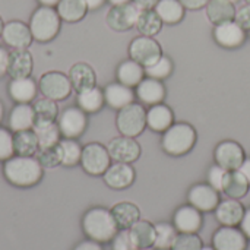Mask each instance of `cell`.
<instances>
[{
    "instance_id": "6da1fadb",
    "label": "cell",
    "mask_w": 250,
    "mask_h": 250,
    "mask_svg": "<svg viewBox=\"0 0 250 250\" xmlns=\"http://www.w3.org/2000/svg\"><path fill=\"white\" fill-rule=\"evenodd\" d=\"M42 166L34 157L16 155L4 161V179L16 188H31L42 179Z\"/></svg>"
},
{
    "instance_id": "7a4b0ae2",
    "label": "cell",
    "mask_w": 250,
    "mask_h": 250,
    "mask_svg": "<svg viewBox=\"0 0 250 250\" xmlns=\"http://www.w3.org/2000/svg\"><path fill=\"white\" fill-rule=\"evenodd\" d=\"M82 230L88 239L98 243H107L117 234L119 226L111 211L105 208H91L82 218Z\"/></svg>"
},
{
    "instance_id": "3957f363",
    "label": "cell",
    "mask_w": 250,
    "mask_h": 250,
    "mask_svg": "<svg viewBox=\"0 0 250 250\" xmlns=\"http://www.w3.org/2000/svg\"><path fill=\"white\" fill-rule=\"evenodd\" d=\"M62 18L57 13V9L48 6H40L34 10L29 19V29L35 41L48 42L54 40L60 31Z\"/></svg>"
},
{
    "instance_id": "277c9868",
    "label": "cell",
    "mask_w": 250,
    "mask_h": 250,
    "mask_svg": "<svg viewBox=\"0 0 250 250\" xmlns=\"http://www.w3.org/2000/svg\"><path fill=\"white\" fill-rule=\"evenodd\" d=\"M196 142V132L188 123L171 125L163 136V149L173 157H180L188 154Z\"/></svg>"
},
{
    "instance_id": "5b68a950",
    "label": "cell",
    "mask_w": 250,
    "mask_h": 250,
    "mask_svg": "<svg viewBox=\"0 0 250 250\" xmlns=\"http://www.w3.org/2000/svg\"><path fill=\"white\" fill-rule=\"evenodd\" d=\"M116 125L123 136L135 138L141 135L146 126V113L141 104L132 103L117 113Z\"/></svg>"
},
{
    "instance_id": "8992f818",
    "label": "cell",
    "mask_w": 250,
    "mask_h": 250,
    "mask_svg": "<svg viewBox=\"0 0 250 250\" xmlns=\"http://www.w3.org/2000/svg\"><path fill=\"white\" fill-rule=\"evenodd\" d=\"M110 161L111 157L108 154V149L98 142L88 144L82 148L81 164L82 168L91 176H103L110 167Z\"/></svg>"
},
{
    "instance_id": "52a82bcc",
    "label": "cell",
    "mask_w": 250,
    "mask_h": 250,
    "mask_svg": "<svg viewBox=\"0 0 250 250\" xmlns=\"http://www.w3.org/2000/svg\"><path fill=\"white\" fill-rule=\"evenodd\" d=\"M40 91L45 98L54 100V101H62L66 100L73 86L70 83V79L67 75L62 72H47L41 76L40 79Z\"/></svg>"
},
{
    "instance_id": "ba28073f",
    "label": "cell",
    "mask_w": 250,
    "mask_h": 250,
    "mask_svg": "<svg viewBox=\"0 0 250 250\" xmlns=\"http://www.w3.org/2000/svg\"><path fill=\"white\" fill-rule=\"evenodd\" d=\"M130 59L142 64L144 67L154 64L163 56L161 45L151 37H138L129 45Z\"/></svg>"
},
{
    "instance_id": "9c48e42d",
    "label": "cell",
    "mask_w": 250,
    "mask_h": 250,
    "mask_svg": "<svg viewBox=\"0 0 250 250\" xmlns=\"http://www.w3.org/2000/svg\"><path fill=\"white\" fill-rule=\"evenodd\" d=\"M141 7L135 3H125L119 6H113L107 13V25L114 31H127L136 26L138 18L141 15Z\"/></svg>"
},
{
    "instance_id": "30bf717a",
    "label": "cell",
    "mask_w": 250,
    "mask_h": 250,
    "mask_svg": "<svg viewBox=\"0 0 250 250\" xmlns=\"http://www.w3.org/2000/svg\"><path fill=\"white\" fill-rule=\"evenodd\" d=\"M86 114L79 107L66 108L59 119V129L64 138L75 139L79 138L86 129Z\"/></svg>"
},
{
    "instance_id": "8fae6325",
    "label": "cell",
    "mask_w": 250,
    "mask_h": 250,
    "mask_svg": "<svg viewBox=\"0 0 250 250\" xmlns=\"http://www.w3.org/2000/svg\"><path fill=\"white\" fill-rule=\"evenodd\" d=\"M108 154L111 157V160H114L116 163H133L139 158L141 155V146L139 144L129 136H119L110 141L108 146Z\"/></svg>"
},
{
    "instance_id": "7c38bea8",
    "label": "cell",
    "mask_w": 250,
    "mask_h": 250,
    "mask_svg": "<svg viewBox=\"0 0 250 250\" xmlns=\"http://www.w3.org/2000/svg\"><path fill=\"white\" fill-rule=\"evenodd\" d=\"M214 157H215V163L220 167H223L227 171H233V170H239V167L245 161V151L237 142L226 141L215 148Z\"/></svg>"
},
{
    "instance_id": "4fadbf2b",
    "label": "cell",
    "mask_w": 250,
    "mask_h": 250,
    "mask_svg": "<svg viewBox=\"0 0 250 250\" xmlns=\"http://www.w3.org/2000/svg\"><path fill=\"white\" fill-rule=\"evenodd\" d=\"M212 248L215 250H246L248 237L236 227H221L212 236Z\"/></svg>"
},
{
    "instance_id": "5bb4252c",
    "label": "cell",
    "mask_w": 250,
    "mask_h": 250,
    "mask_svg": "<svg viewBox=\"0 0 250 250\" xmlns=\"http://www.w3.org/2000/svg\"><path fill=\"white\" fill-rule=\"evenodd\" d=\"M188 201L201 212H211L220 204L218 192L211 185H195L188 195Z\"/></svg>"
},
{
    "instance_id": "9a60e30c",
    "label": "cell",
    "mask_w": 250,
    "mask_h": 250,
    "mask_svg": "<svg viewBox=\"0 0 250 250\" xmlns=\"http://www.w3.org/2000/svg\"><path fill=\"white\" fill-rule=\"evenodd\" d=\"M1 38L12 48H28L34 40L29 25L21 21H10L4 23Z\"/></svg>"
},
{
    "instance_id": "2e32d148",
    "label": "cell",
    "mask_w": 250,
    "mask_h": 250,
    "mask_svg": "<svg viewBox=\"0 0 250 250\" xmlns=\"http://www.w3.org/2000/svg\"><path fill=\"white\" fill-rule=\"evenodd\" d=\"M214 38L224 48H236L245 42L246 34L236 21H229L215 26Z\"/></svg>"
},
{
    "instance_id": "e0dca14e",
    "label": "cell",
    "mask_w": 250,
    "mask_h": 250,
    "mask_svg": "<svg viewBox=\"0 0 250 250\" xmlns=\"http://www.w3.org/2000/svg\"><path fill=\"white\" fill-rule=\"evenodd\" d=\"M103 176H104L105 185L116 190L126 189L135 182V170L127 163L111 164Z\"/></svg>"
},
{
    "instance_id": "ac0fdd59",
    "label": "cell",
    "mask_w": 250,
    "mask_h": 250,
    "mask_svg": "<svg viewBox=\"0 0 250 250\" xmlns=\"http://www.w3.org/2000/svg\"><path fill=\"white\" fill-rule=\"evenodd\" d=\"M173 223L179 233L196 234L202 227V214L195 207L186 205L176 211Z\"/></svg>"
},
{
    "instance_id": "d6986e66",
    "label": "cell",
    "mask_w": 250,
    "mask_h": 250,
    "mask_svg": "<svg viewBox=\"0 0 250 250\" xmlns=\"http://www.w3.org/2000/svg\"><path fill=\"white\" fill-rule=\"evenodd\" d=\"M32 67H34L32 54L26 48H13L9 53L7 75L12 79L28 78L32 72Z\"/></svg>"
},
{
    "instance_id": "ffe728a7",
    "label": "cell",
    "mask_w": 250,
    "mask_h": 250,
    "mask_svg": "<svg viewBox=\"0 0 250 250\" xmlns=\"http://www.w3.org/2000/svg\"><path fill=\"white\" fill-rule=\"evenodd\" d=\"M245 214L243 205L237 199H226L215 208V218L226 227H236L240 224Z\"/></svg>"
},
{
    "instance_id": "44dd1931",
    "label": "cell",
    "mask_w": 250,
    "mask_h": 250,
    "mask_svg": "<svg viewBox=\"0 0 250 250\" xmlns=\"http://www.w3.org/2000/svg\"><path fill=\"white\" fill-rule=\"evenodd\" d=\"M136 97L148 105L160 104L166 97V88L164 85L154 78H146L139 82L136 86Z\"/></svg>"
},
{
    "instance_id": "7402d4cb",
    "label": "cell",
    "mask_w": 250,
    "mask_h": 250,
    "mask_svg": "<svg viewBox=\"0 0 250 250\" xmlns=\"http://www.w3.org/2000/svg\"><path fill=\"white\" fill-rule=\"evenodd\" d=\"M69 79L73 89L79 94L85 89L94 88L97 83V76L94 69L86 63H76L69 70Z\"/></svg>"
},
{
    "instance_id": "603a6c76",
    "label": "cell",
    "mask_w": 250,
    "mask_h": 250,
    "mask_svg": "<svg viewBox=\"0 0 250 250\" xmlns=\"http://www.w3.org/2000/svg\"><path fill=\"white\" fill-rule=\"evenodd\" d=\"M133 98H135V95H133L132 88H129L120 82L110 83L104 89V100L114 110H122L123 107L132 104Z\"/></svg>"
},
{
    "instance_id": "cb8c5ba5",
    "label": "cell",
    "mask_w": 250,
    "mask_h": 250,
    "mask_svg": "<svg viewBox=\"0 0 250 250\" xmlns=\"http://www.w3.org/2000/svg\"><path fill=\"white\" fill-rule=\"evenodd\" d=\"M9 126L13 132L34 127V107L29 103H18L9 114Z\"/></svg>"
},
{
    "instance_id": "d4e9b609",
    "label": "cell",
    "mask_w": 250,
    "mask_h": 250,
    "mask_svg": "<svg viewBox=\"0 0 250 250\" xmlns=\"http://www.w3.org/2000/svg\"><path fill=\"white\" fill-rule=\"evenodd\" d=\"M7 92L16 103H31L37 95V83L31 76L12 79Z\"/></svg>"
},
{
    "instance_id": "484cf974",
    "label": "cell",
    "mask_w": 250,
    "mask_h": 250,
    "mask_svg": "<svg viewBox=\"0 0 250 250\" xmlns=\"http://www.w3.org/2000/svg\"><path fill=\"white\" fill-rule=\"evenodd\" d=\"M173 111L164 104H155L146 111V126L154 132H166L173 125Z\"/></svg>"
},
{
    "instance_id": "4316f807",
    "label": "cell",
    "mask_w": 250,
    "mask_h": 250,
    "mask_svg": "<svg viewBox=\"0 0 250 250\" xmlns=\"http://www.w3.org/2000/svg\"><path fill=\"white\" fill-rule=\"evenodd\" d=\"M34 126H44L50 123H56L59 116L57 101L50 98H41L34 103Z\"/></svg>"
},
{
    "instance_id": "83f0119b",
    "label": "cell",
    "mask_w": 250,
    "mask_h": 250,
    "mask_svg": "<svg viewBox=\"0 0 250 250\" xmlns=\"http://www.w3.org/2000/svg\"><path fill=\"white\" fill-rule=\"evenodd\" d=\"M145 75V67L142 64H139L135 60H126L122 62L117 67V79L120 83L132 88V86H138L139 82L144 79Z\"/></svg>"
},
{
    "instance_id": "f1b7e54d",
    "label": "cell",
    "mask_w": 250,
    "mask_h": 250,
    "mask_svg": "<svg viewBox=\"0 0 250 250\" xmlns=\"http://www.w3.org/2000/svg\"><path fill=\"white\" fill-rule=\"evenodd\" d=\"M207 15L212 23L220 25L229 21H234L236 9L234 4L229 0H209L207 4Z\"/></svg>"
},
{
    "instance_id": "f546056e",
    "label": "cell",
    "mask_w": 250,
    "mask_h": 250,
    "mask_svg": "<svg viewBox=\"0 0 250 250\" xmlns=\"http://www.w3.org/2000/svg\"><path fill=\"white\" fill-rule=\"evenodd\" d=\"M249 186V182L245 179V176L239 170H233V171H227L224 177L223 192L231 199H240L248 193Z\"/></svg>"
},
{
    "instance_id": "4dcf8cb0",
    "label": "cell",
    "mask_w": 250,
    "mask_h": 250,
    "mask_svg": "<svg viewBox=\"0 0 250 250\" xmlns=\"http://www.w3.org/2000/svg\"><path fill=\"white\" fill-rule=\"evenodd\" d=\"M13 146H15V154L23 155V157H34L40 148L37 135L34 129L28 130H21L15 132L13 135Z\"/></svg>"
},
{
    "instance_id": "1f68e13d",
    "label": "cell",
    "mask_w": 250,
    "mask_h": 250,
    "mask_svg": "<svg viewBox=\"0 0 250 250\" xmlns=\"http://www.w3.org/2000/svg\"><path fill=\"white\" fill-rule=\"evenodd\" d=\"M111 214L119 226V229H130L135 223L139 221L141 218V211L136 205L130 202H120L113 207Z\"/></svg>"
},
{
    "instance_id": "d6a6232c",
    "label": "cell",
    "mask_w": 250,
    "mask_h": 250,
    "mask_svg": "<svg viewBox=\"0 0 250 250\" xmlns=\"http://www.w3.org/2000/svg\"><path fill=\"white\" fill-rule=\"evenodd\" d=\"M88 12L85 0H60L57 4V13L62 21L66 22H79L85 18Z\"/></svg>"
},
{
    "instance_id": "836d02e7",
    "label": "cell",
    "mask_w": 250,
    "mask_h": 250,
    "mask_svg": "<svg viewBox=\"0 0 250 250\" xmlns=\"http://www.w3.org/2000/svg\"><path fill=\"white\" fill-rule=\"evenodd\" d=\"M130 234L138 249H148L155 242V226L148 221H138L130 229Z\"/></svg>"
},
{
    "instance_id": "e575fe53",
    "label": "cell",
    "mask_w": 250,
    "mask_h": 250,
    "mask_svg": "<svg viewBox=\"0 0 250 250\" xmlns=\"http://www.w3.org/2000/svg\"><path fill=\"white\" fill-rule=\"evenodd\" d=\"M155 12L166 23H177L183 19L185 7L180 0H160L155 6Z\"/></svg>"
},
{
    "instance_id": "d590c367",
    "label": "cell",
    "mask_w": 250,
    "mask_h": 250,
    "mask_svg": "<svg viewBox=\"0 0 250 250\" xmlns=\"http://www.w3.org/2000/svg\"><path fill=\"white\" fill-rule=\"evenodd\" d=\"M104 92L98 88H89L78 94V105L85 113H97L104 105Z\"/></svg>"
},
{
    "instance_id": "8d00e7d4",
    "label": "cell",
    "mask_w": 250,
    "mask_h": 250,
    "mask_svg": "<svg viewBox=\"0 0 250 250\" xmlns=\"http://www.w3.org/2000/svg\"><path fill=\"white\" fill-rule=\"evenodd\" d=\"M161 26H163V21L160 19V16L157 15L155 10H152V9L141 10V15L136 22V28L142 35L154 37L161 31Z\"/></svg>"
},
{
    "instance_id": "74e56055",
    "label": "cell",
    "mask_w": 250,
    "mask_h": 250,
    "mask_svg": "<svg viewBox=\"0 0 250 250\" xmlns=\"http://www.w3.org/2000/svg\"><path fill=\"white\" fill-rule=\"evenodd\" d=\"M32 129L37 135L40 148L54 146L60 142L62 132L59 129V125H56V123H50V125H44V126H34Z\"/></svg>"
},
{
    "instance_id": "f35d334b",
    "label": "cell",
    "mask_w": 250,
    "mask_h": 250,
    "mask_svg": "<svg viewBox=\"0 0 250 250\" xmlns=\"http://www.w3.org/2000/svg\"><path fill=\"white\" fill-rule=\"evenodd\" d=\"M177 237V230L168 223H160L155 226V242L154 248L157 250H168L173 248V243Z\"/></svg>"
},
{
    "instance_id": "ab89813d",
    "label": "cell",
    "mask_w": 250,
    "mask_h": 250,
    "mask_svg": "<svg viewBox=\"0 0 250 250\" xmlns=\"http://www.w3.org/2000/svg\"><path fill=\"white\" fill-rule=\"evenodd\" d=\"M60 146H62V166L75 167L76 164L81 163L82 148L75 139L64 138L63 141H60Z\"/></svg>"
},
{
    "instance_id": "60d3db41",
    "label": "cell",
    "mask_w": 250,
    "mask_h": 250,
    "mask_svg": "<svg viewBox=\"0 0 250 250\" xmlns=\"http://www.w3.org/2000/svg\"><path fill=\"white\" fill-rule=\"evenodd\" d=\"M37 160L40 161V164L45 168H53L57 167L59 164H62V146L60 142L54 146H48V148H38L37 154H35Z\"/></svg>"
},
{
    "instance_id": "b9f144b4",
    "label": "cell",
    "mask_w": 250,
    "mask_h": 250,
    "mask_svg": "<svg viewBox=\"0 0 250 250\" xmlns=\"http://www.w3.org/2000/svg\"><path fill=\"white\" fill-rule=\"evenodd\" d=\"M173 70V63L168 57L166 56H161L160 60H157L154 64L151 66H146L145 67V75L148 78H154V79H164L167 78Z\"/></svg>"
},
{
    "instance_id": "7bdbcfd3",
    "label": "cell",
    "mask_w": 250,
    "mask_h": 250,
    "mask_svg": "<svg viewBox=\"0 0 250 250\" xmlns=\"http://www.w3.org/2000/svg\"><path fill=\"white\" fill-rule=\"evenodd\" d=\"M202 249V240L196 234L189 233H180L177 234L171 250H201Z\"/></svg>"
},
{
    "instance_id": "ee69618b",
    "label": "cell",
    "mask_w": 250,
    "mask_h": 250,
    "mask_svg": "<svg viewBox=\"0 0 250 250\" xmlns=\"http://www.w3.org/2000/svg\"><path fill=\"white\" fill-rule=\"evenodd\" d=\"M111 249L113 250H136V245L133 242V237L130 234L129 229L117 231V234L111 240Z\"/></svg>"
},
{
    "instance_id": "f6af8a7d",
    "label": "cell",
    "mask_w": 250,
    "mask_h": 250,
    "mask_svg": "<svg viewBox=\"0 0 250 250\" xmlns=\"http://www.w3.org/2000/svg\"><path fill=\"white\" fill-rule=\"evenodd\" d=\"M13 154H15L13 135L7 129L0 127V161H6L12 158Z\"/></svg>"
},
{
    "instance_id": "bcb514c9",
    "label": "cell",
    "mask_w": 250,
    "mask_h": 250,
    "mask_svg": "<svg viewBox=\"0 0 250 250\" xmlns=\"http://www.w3.org/2000/svg\"><path fill=\"white\" fill-rule=\"evenodd\" d=\"M226 174H227V170H224L218 164L209 168V171H208V182H209V185L217 192H223V183H224Z\"/></svg>"
},
{
    "instance_id": "7dc6e473",
    "label": "cell",
    "mask_w": 250,
    "mask_h": 250,
    "mask_svg": "<svg viewBox=\"0 0 250 250\" xmlns=\"http://www.w3.org/2000/svg\"><path fill=\"white\" fill-rule=\"evenodd\" d=\"M234 21H236L243 29L250 31V4H246V6L240 7V9L236 12Z\"/></svg>"
},
{
    "instance_id": "c3c4849f",
    "label": "cell",
    "mask_w": 250,
    "mask_h": 250,
    "mask_svg": "<svg viewBox=\"0 0 250 250\" xmlns=\"http://www.w3.org/2000/svg\"><path fill=\"white\" fill-rule=\"evenodd\" d=\"M73 250H103L101 248V243H98V242H95V240H85V242H81V243H78Z\"/></svg>"
},
{
    "instance_id": "681fc988",
    "label": "cell",
    "mask_w": 250,
    "mask_h": 250,
    "mask_svg": "<svg viewBox=\"0 0 250 250\" xmlns=\"http://www.w3.org/2000/svg\"><path fill=\"white\" fill-rule=\"evenodd\" d=\"M7 64H9V51L0 47V78H3L7 73Z\"/></svg>"
},
{
    "instance_id": "f907efd6",
    "label": "cell",
    "mask_w": 250,
    "mask_h": 250,
    "mask_svg": "<svg viewBox=\"0 0 250 250\" xmlns=\"http://www.w3.org/2000/svg\"><path fill=\"white\" fill-rule=\"evenodd\" d=\"M208 1H209V0H180V3L183 4V7L190 9V10L201 9V7H204V6H207Z\"/></svg>"
},
{
    "instance_id": "816d5d0a",
    "label": "cell",
    "mask_w": 250,
    "mask_h": 250,
    "mask_svg": "<svg viewBox=\"0 0 250 250\" xmlns=\"http://www.w3.org/2000/svg\"><path fill=\"white\" fill-rule=\"evenodd\" d=\"M240 230L243 231V234L248 239H250V208L246 209L245 214H243V218L240 221Z\"/></svg>"
},
{
    "instance_id": "f5cc1de1",
    "label": "cell",
    "mask_w": 250,
    "mask_h": 250,
    "mask_svg": "<svg viewBox=\"0 0 250 250\" xmlns=\"http://www.w3.org/2000/svg\"><path fill=\"white\" fill-rule=\"evenodd\" d=\"M158 1H160V0H133V3H135L138 7H141L142 10H144V9H152V7H155Z\"/></svg>"
},
{
    "instance_id": "db71d44e",
    "label": "cell",
    "mask_w": 250,
    "mask_h": 250,
    "mask_svg": "<svg viewBox=\"0 0 250 250\" xmlns=\"http://www.w3.org/2000/svg\"><path fill=\"white\" fill-rule=\"evenodd\" d=\"M239 171L245 176V179L249 182L250 185V158H245V161H243L242 166L239 167Z\"/></svg>"
},
{
    "instance_id": "11a10c76",
    "label": "cell",
    "mask_w": 250,
    "mask_h": 250,
    "mask_svg": "<svg viewBox=\"0 0 250 250\" xmlns=\"http://www.w3.org/2000/svg\"><path fill=\"white\" fill-rule=\"evenodd\" d=\"M85 3H86L88 10H97L105 3V0H85Z\"/></svg>"
},
{
    "instance_id": "9f6ffc18",
    "label": "cell",
    "mask_w": 250,
    "mask_h": 250,
    "mask_svg": "<svg viewBox=\"0 0 250 250\" xmlns=\"http://www.w3.org/2000/svg\"><path fill=\"white\" fill-rule=\"evenodd\" d=\"M59 1H60V0H38V3H40L41 6H48V7H54V6H57V4H59Z\"/></svg>"
},
{
    "instance_id": "6f0895ef",
    "label": "cell",
    "mask_w": 250,
    "mask_h": 250,
    "mask_svg": "<svg viewBox=\"0 0 250 250\" xmlns=\"http://www.w3.org/2000/svg\"><path fill=\"white\" fill-rule=\"evenodd\" d=\"M113 6H119V4H125V3H129L130 0H108Z\"/></svg>"
},
{
    "instance_id": "680465c9",
    "label": "cell",
    "mask_w": 250,
    "mask_h": 250,
    "mask_svg": "<svg viewBox=\"0 0 250 250\" xmlns=\"http://www.w3.org/2000/svg\"><path fill=\"white\" fill-rule=\"evenodd\" d=\"M3 114H4V108H3V104H1V101H0V122H1V119H3Z\"/></svg>"
},
{
    "instance_id": "91938a15",
    "label": "cell",
    "mask_w": 250,
    "mask_h": 250,
    "mask_svg": "<svg viewBox=\"0 0 250 250\" xmlns=\"http://www.w3.org/2000/svg\"><path fill=\"white\" fill-rule=\"evenodd\" d=\"M3 28H4V23H3V19H1V16H0V37H1Z\"/></svg>"
},
{
    "instance_id": "94428289",
    "label": "cell",
    "mask_w": 250,
    "mask_h": 250,
    "mask_svg": "<svg viewBox=\"0 0 250 250\" xmlns=\"http://www.w3.org/2000/svg\"><path fill=\"white\" fill-rule=\"evenodd\" d=\"M201 250H215L214 248H209V246H205V248H202Z\"/></svg>"
},
{
    "instance_id": "6125c7cd",
    "label": "cell",
    "mask_w": 250,
    "mask_h": 250,
    "mask_svg": "<svg viewBox=\"0 0 250 250\" xmlns=\"http://www.w3.org/2000/svg\"><path fill=\"white\" fill-rule=\"evenodd\" d=\"M229 1H231V3H236V1H239V0H229Z\"/></svg>"
},
{
    "instance_id": "be15d7a7",
    "label": "cell",
    "mask_w": 250,
    "mask_h": 250,
    "mask_svg": "<svg viewBox=\"0 0 250 250\" xmlns=\"http://www.w3.org/2000/svg\"><path fill=\"white\" fill-rule=\"evenodd\" d=\"M246 1H248V4H250V0H246Z\"/></svg>"
},
{
    "instance_id": "e7e4bbea",
    "label": "cell",
    "mask_w": 250,
    "mask_h": 250,
    "mask_svg": "<svg viewBox=\"0 0 250 250\" xmlns=\"http://www.w3.org/2000/svg\"><path fill=\"white\" fill-rule=\"evenodd\" d=\"M136 250H146V249H136Z\"/></svg>"
},
{
    "instance_id": "03108f58",
    "label": "cell",
    "mask_w": 250,
    "mask_h": 250,
    "mask_svg": "<svg viewBox=\"0 0 250 250\" xmlns=\"http://www.w3.org/2000/svg\"><path fill=\"white\" fill-rule=\"evenodd\" d=\"M249 34H250V31H249Z\"/></svg>"
}]
</instances>
